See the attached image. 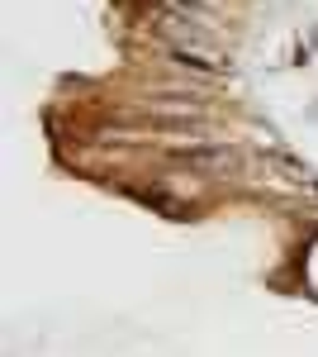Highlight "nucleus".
<instances>
[{"instance_id":"obj_1","label":"nucleus","mask_w":318,"mask_h":357,"mask_svg":"<svg viewBox=\"0 0 318 357\" xmlns=\"http://www.w3.org/2000/svg\"><path fill=\"white\" fill-rule=\"evenodd\" d=\"M176 162L190 167V172H228V167H238V148H228V143H214V148H181Z\"/></svg>"}]
</instances>
